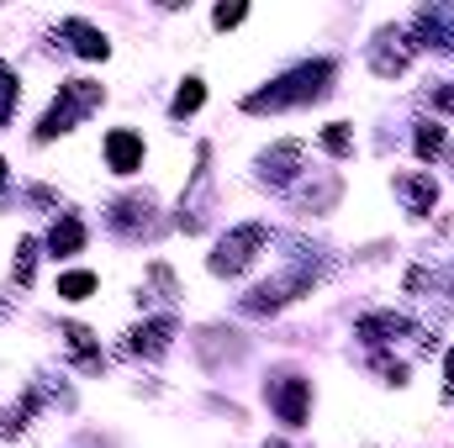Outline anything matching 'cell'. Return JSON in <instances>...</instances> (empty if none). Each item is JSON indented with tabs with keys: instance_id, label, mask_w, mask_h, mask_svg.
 Returning <instances> with one entry per match:
<instances>
[{
	"instance_id": "cell-1",
	"label": "cell",
	"mask_w": 454,
	"mask_h": 448,
	"mask_svg": "<svg viewBox=\"0 0 454 448\" xmlns=\"http://www.w3.org/2000/svg\"><path fill=\"white\" fill-rule=\"evenodd\" d=\"M328 85H333V64H328V58H317V64H296V69L280 74L275 85L254 90V96L243 101V112H291V106H312V101L328 96Z\"/></svg>"
},
{
	"instance_id": "cell-2",
	"label": "cell",
	"mask_w": 454,
	"mask_h": 448,
	"mask_svg": "<svg viewBox=\"0 0 454 448\" xmlns=\"http://www.w3.org/2000/svg\"><path fill=\"white\" fill-rule=\"evenodd\" d=\"M96 106H101V85H96V80H69V85H59L53 106L37 121V143H53L59 132H69L80 116H90Z\"/></svg>"
},
{
	"instance_id": "cell-3",
	"label": "cell",
	"mask_w": 454,
	"mask_h": 448,
	"mask_svg": "<svg viewBox=\"0 0 454 448\" xmlns=\"http://www.w3.org/2000/svg\"><path fill=\"white\" fill-rule=\"evenodd\" d=\"M317 274H323V264H296V269H286V274L264 280L259 290H248V296H243V312H254V317H264V312H280L286 301L307 296V290L317 285Z\"/></svg>"
},
{
	"instance_id": "cell-4",
	"label": "cell",
	"mask_w": 454,
	"mask_h": 448,
	"mask_svg": "<svg viewBox=\"0 0 454 448\" xmlns=\"http://www.w3.org/2000/svg\"><path fill=\"white\" fill-rule=\"evenodd\" d=\"M264 243H270V227H264V222L232 227L223 243H217V253H212V264H207V269H212L217 280H238V274L259 259V248H264Z\"/></svg>"
},
{
	"instance_id": "cell-5",
	"label": "cell",
	"mask_w": 454,
	"mask_h": 448,
	"mask_svg": "<svg viewBox=\"0 0 454 448\" xmlns=\"http://www.w3.org/2000/svg\"><path fill=\"white\" fill-rule=\"evenodd\" d=\"M264 401L275 406V417H280L286 428H301L307 412H312V380H301V375H275V380L264 385Z\"/></svg>"
},
{
	"instance_id": "cell-6",
	"label": "cell",
	"mask_w": 454,
	"mask_h": 448,
	"mask_svg": "<svg viewBox=\"0 0 454 448\" xmlns=\"http://www.w3.org/2000/svg\"><path fill=\"white\" fill-rule=\"evenodd\" d=\"M212 148H201L196 153V174H191V190H185V201H180V227L185 232H201L207 217H212Z\"/></svg>"
},
{
	"instance_id": "cell-7",
	"label": "cell",
	"mask_w": 454,
	"mask_h": 448,
	"mask_svg": "<svg viewBox=\"0 0 454 448\" xmlns=\"http://www.w3.org/2000/svg\"><path fill=\"white\" fill-rule=\"evenodd\" d=\"M153 227H159L153 196H121V201H112V232L116 237H148Z\"/></svg>"
},
{
	"instance_id": "cell-8",
	"label": "cell",
	"mask_w": 454,
	"mask_h": 448,
	"mask_svg": "<svg viewBox=\"0 0 454 448\" xmlns=\"http://www.w3.org/2000/svg\"><path fill=\"white\" fill-rule=\"evenodd\" d=\"M354 333L364 337L370 348H386V343H396V337H423V328H412V322L396 317V312H370V317H359Z\"/></svg>"
},
{
	"instance_id": "cell-9",
	"label": "cell",
	"mask_w": 454,
	"mask_h": 448,
	"mask_svg": "<svg viewBox=\"0 0 454 448\" xmlns=\"http://www.w3.org/2000/svg\"><path fill=\"white\" fill-rule=\"evenodd\" d=\"M407 58H412V48H407V37H402V32H380V42L370 48V69H375L380 80L402 74V69H407Z\"/></svg>"
},
{
	"instance_id": "cell-10",
	"label": "cell",
	"mask_w": 454,
	"mask_h": 448,
	"mask_svg": "<svg viewBox=\"0 0 454 448\" xmlns=\"http://www.w3.org/2000/svg\"><path fill=\"white\" fill-rule=\"evenodd\" d=\"M169 337H175V322H169V317H153V322L132 328L121 348H127V353H143V359H159V353L169 348Z\"/></svg>"
},
{
	"instance_id": "cell-11",
	"label": "cell",
	"mask_w": 454,
	"mask_h": 448,
	"mask_svg": "<svg viewBox=\"0 0 454 448\" xmlns=\"http://www.w3.org/2000/svg\"><path fill=\"white\" fill-rule=\"evenodd\" d=\"M301 158H307L301 143H280V148H270L259 164H264V180H270V185H291V180L301 174Z\"/></svg>"
},
{
	"instance_id": "cell-12",
	"label": "cell",
	"mask_w": 454,
	"mask_h": 448,
	"mask_svg": "<svg viewBox=\"0 0 454 448\" xmlns=\"http://www.w3.org/2000/svg\"><path fill=\"white\" fill-rule=\"evenodd\" d=\"M59 32L74 42V53H80V58H106V48H112V42H106V32H101V27H90L85 16H69Z\"/></svg>"
},
{
	"instance_id": "cell-13",
	"label": "cell",
	"mask_w": 454,
	"mask_h": 448,
	"mask_svg": "<svg viewBox=\"0 0 454 448\" xmlns=\"http://www.w3.org/2000/svg\"><path fill=\"white\" fill-rule=\"evenodd\" d=\"M396 196L407 201V212H434V201H439V180L434 174H396Z\"/></svg>"
},
{
	"instance_id": "cell-14",
	"label": "cell",
	"mask_w": 454,
	"mask_h": 448,
	"mask_svg": "<svg viewBox=\"0 0 454 448\" xmlns=\"http://www.w3.org/2000/svg\"><path fill=\"white\" fill-rule=\"evenodd\" d=\"M64 348L74 353V364H80L85 375H101V369H106V359H101V348H96V333H90V328L69 322V328H64Z\"/></svg>"
},
{
	"instance_id": "cell-15",
	"label": "cell",
	"mask_w": 454,
	"mask_h": 448,
	"mask_svg": "<svg viewBox=\"0 0 454 448\" xmlns=\"http://www.w3.org/2000/svg\"><path fill=\"white\" fill-rule=\"evenodd\" d=\"M106 164H112L116 174H132V169H143V137L137 132H112L106 137Z\"/></svg>"
},
{
	"instance_id": "cell-16",
	"label": "cell",
	"mask_w": 454,
	"mask_h": 448,
	"mask_svg": "<svg viewBox=\"0 0 454 448\" xmlns=\"http://www.w3.org/2000/svg\"><path fill=\"white\" fill-rule=\"evenodd\" d=\"M48 248H53L59 259L80 253V248H85V222H80V217H59V222H53V232H48Z\"/></svg>"
},
{
	"instance_id": "cell-17",
	"label": "cell",
	"mask_w": 454,
	"mask_h": 448,
	"mask_svg": "<svg viewBox=\"0 0 454 448\" xmlns=\"http://www.w3.org/2000/svg\"><path fill=\"white\" fill-rule=\"evenodd\" d=\"M96 290V274L90 269H69V274H59V296L64 301H85Z\"/></svg>"
},
{
	"instance_id": "cell-18",
	"label": "cell",
	"mask_w": 454,
	"mask_h": 448,
	"mask_svg": "<svg viewBox=\"0 0 454 448\" xmlns=\"http://www.w3.org/2000/svg\"><path fill=\"white\" fill-rule=\"evenodd\" d=\"M323 148H328L333 158H348V153H354V127H348V121H328V127H323Z\"/></svg>"
},
{
	"instance_id": "cell-19",
	"label": "cell",
	"mask_w": 454,
	"mask_h": 448,
	"mask_svg": "<svg viewBox=\"0 0 454 448\" xmlns=\"http://www.w3.org/2000/svg\"><path fill=\"white\" fill-rule=\"evenodd\" d=\"M32 269H37V237H21L16 243V259H11V274L21 285H32Z\"/></svg>"
},
{
	"instance_id": "cell-20",
	"label": "cell",
	"mask_w": 454,
	"mask_h": 448,
	"mask_svg": "<svg viewBox=\"0 0 454 448\" xmlns=\"http://www.w3.org/2000/svg\"><path fill=\"white\" fill-rule=\"evenodd\" d=\"M201 101H207V85H201V80H185V85L175 90V106H169V112L191 116V112H201Z\"/></svg>"
},
{
	"instance_id": "cell-21",
	"label": "cell",
	"mask_w": 454,
	"mask_h": 448,
	"mask_svg": "<svg viewBox=\"0 0 454 448\" xmlns=\"http://www.w3.org/2000/svg\"><path fill=\"white\" fill-rule=\"evenodd\" d=\"M16 96H21V85H16L11 64L0 58V121H11V112H16Z\"/></svg>"
},
{
	"instance_id": "cell-22",
	"label": "cell",
	"mask_w": 454,
	"mask_h": 448,
	"mask_svg": "<svg viewBox=\"0 0 454 448\" xmlns=\"http://www.w3.org/2000/svg\"><path fill=\"white\" fill-rule=\"evenodd\" d=\"M418 153H423V158H439V153H444V127L423 121V127H418Z\"/></svg>"
},
{
	"instance_id": "cell-23",
	"label": "cell",
	"mask_w": 454,
	"mask_h": 448,
	"mask_svg": "<svg viewBox=\"0 0 454 448\" xmlns=\"http://www.w3.org/2000/svg\"><path fill=\"white\" fill-rule=\"evenodd\" d=\"M212 21H217V27H238V21H243V5H217V16H212Z\"/></svg>"
},
{
	"instance_id": "cell-24",
	"label": "cell",
	"mask_w": 454,
	"mask_h": 448,
	"mask_svg": "<svg viewBox=\"0 0 454 448\" xmlns=\"http://www.w3.org/2000/svg\"><path fill=\"white\" fill-rule=\"evenodd\" d=\"M428 101H434V106H439V112H454V90H434V96H428Z\"/></svg>"
},
{
	"instance_id": "cell-25",
	"label": "cell",
	"mask_w": 454,
	"mask_h": 448,
	"mask_svg": "<svg viewBox=\"0 0 454 448\" xmlns=\"http://www.w3.org/2000/svg\"><path fill=\"white\" fill-rule=\"evenodd\" d=\"M444 375H450V396H454V348H450V364H444Z\"/></svg>"
},
{
	"instance_id": "cell-26",
	"label": "cell",
	"mask_w": 454,
	"mask_h": 448,
	"mask_svg": "<svg viewBox=\"0 0 454 448\" xmlns=\"http://www.w3.org/2000/svg\"><path fill=\"white\" fill-rule=\"evenodd\" d=\"M0 190H5V158H0Z\"/></svg>"
},
{
	"instance_id": "cell-27",
	"label": "cell",
	"mask_w": 454,
	"mask_h": 448,
	"mask_svg": "<svg viewBox=\"0 0 454 448\" xmlns=\"http://www.w3.org/2000/svg\"><path fill=\"white\" fill-rule=\"evenodd\" d=\"M264 448H286V444H264Z\"/></svg>"
}]
</instances>
